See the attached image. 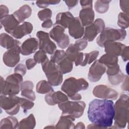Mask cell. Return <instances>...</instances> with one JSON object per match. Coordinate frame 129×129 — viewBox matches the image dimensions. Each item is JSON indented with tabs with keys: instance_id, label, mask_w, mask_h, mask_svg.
Returning a JSON list of instances; mask_svg holds the SVG:
<instances>
[{
	"instance_id": "obj_45",
	"label": "cell",
	"mask_w": 129,
	"mask_h": 129,
	"mask_svg": "<svg viewBox=\"0 0 129 129\" xmlns=\"http://www.w3.org/2000/svg\"><path fill=\"white\" fill-rule=\"evenodd\" d=\"M128 4L129 1H119V6L120 9L124 12V13L128 15Z\"/></svg>"
},
{
	"instance_id": "obj_31",
	"label": "cell",
	"mask_w": 129,
	"mask_h": 129,
	"mask_svg": "<svg viewBox=\"0 0 129 129\" xmlns=\"http://www.w3.org/2000/svg\"><path fill=\"white\" fill-rule=\"evenodd\" d=\"M56 64L59 70L63 74L71 72L73 68V62L70 60L67 56L61 60Z\"/></svg>"
},
{
	"instance_id": "obj_16",
	"label": "cell",
	"mask_w": 129,
	"mask_h": 129,
	"mask_svg": "<svg viewBox=\"0 0 129 129\" xmlns=\"http://www.w3.org/2000/svg\"><path fill=\"white\" fill-rule=\"evenodd\" d=\"M66 53L67 57L72 62H74L76 66H81L84 59V53L79 51L74 44L69 45Z\"/></svg>"
},
{
	"instance_id": "obj_43",
	"label": "cell",
	"mask_w": 129,
	"mask_h": 129,
	"mask_svg": "<svg viewBox=\"0 0 129 129\" xmlns=\"http://www.w3.org/2000/svg\"><path fill=\"white\" fill-rule=\"evenodd\" d=\"M120 71L121 70H120V68L118 64L113 67L107 68L106 71V74L108 77H111V76H115L117 74H118Z\"/></svg>"
},
{
	"instance_id": "obj_46",
	"label": "cell",
	"mask_w": 129,
	"mask_h": 129,
	"mask_svg": "<svg viewBox=\"0 0 129 129\" xmlns=\"http://www.w3.org/2000/svg\"><path fill=\"white\" fill-rule=\"evenodd\" d=\"M9 10L7 6L3 5L0 6V19L9 15Z\"/></svg>"
},
{
	"instance_id": "obj_39",
	"label": "cell",
	"mask_w": 129,
	"mask_h": 129,
	"mask_svg": "<svg viewBox=\"0 0 129 129\" xmlns=\"http://www.w3.org/2000/svg\"><path fill=\"white\" fill-rule=\"evenodd\" d=\"M19 103L20 106L23 109L24 112L31 109L34 106V103L32 101L24 98H20Z\"/></svg>"
},
{
	"instance_id": "obj_15",
	"label": "cell",
	"mask_w": 129,
	"mask_h": 129,
	"mask_svg": "<svg viewBox=\"0 0 129 129\" xmlns=\"http://www.w3.org/2000/svg\"><path fill=\"white\" fill-rule=\"evenodd\" d=\"M70 36L75 39L81 38L84 33V27L78 17H74L68 27Z\"/></svg>"
},
{
	"instance_id": "obj_6",
	"label": "cell",
	"mask_w": 129,
	"mask_h": 129,
	"mask_svg": "<svg viewBox=\"0 0 129 129\" xmlns=\"http://www.w3.org/2000/svg\"><path fill=\"white\" fill-rule=\"evenodd\" d=\"M58 108L62 111V114H68L75 118L81 117L86 107V104L83 101H69L58 104Z\"/></svg>"
},
{
	"instance_id": "obj_24",
	"label": "cell",
	"mask_w": 129,
	"mask_h": 129,
	"mask_svg": "<svg viewBox=\"0 0 129 129\" xmlns=\"http://www.w3.org/2000/svg\"><path fill=\"white\" fill-rule=\"evenodd\" d=\"M34 84L30 81H26L23 82L21 86V95L32 101L36 99V96L33 90Z\"/></svg>"
},
{
	"instance_id": "obj_40",
	"label": "cell",
	"mask_w": 129,
	"mask_h": 129,
	"mask_svg": "<svg viewBox=\"0 0 129 129\" xmlns=\"http://www.w3.org/2000/svg\"><path fill=\"white\" fill-rule=\"evenodd\" d=\"M46 53L44 51L39 50L37 51L34 55L33 59L38 63H42L45 60H46L47 58Z\"/></svg>"
},
{
	"instance_id": "obj_48",
	"label": "cell",
	"mask_w": 129,
	"mask_h": 129,
	"mask_svg": "<svg viewBox=\"0 0 129 129\" xmlns=\"http://www.w3.org/2000/svg\"><path fill=\"white\" fill-rule=\"evenodd\" d=\"M36 64V62L32 58H28L26 61V67L29 70L33 69Z\"/></svg>"
},
{
	"instance_id": "obj_13",
	"label": "cell",
	"mask_w": 129,
	"mask_h": 129,
	"mask_svg": "<svg viewBox=\"0 0 129 129\" xmlns=\"http://www.w3.org/2000/svg\"><path fill=\"white\" fill-rule=\"evenodd\" d=\"M21 47L17 45L8 49L3 54V60L6 66L9 67H14L20 60Z\"/></svg>"
},
{
	"instance_id": "obj_34",
	"label": "cell",
	"mask_w": 129,
	"mask_h": 129,
	"mask_svg": "<svg viewBox=\"0 0 129 129\" xmlns=\"http://www.w3.org/2000/svg\"><path fill=\"white\" fill-rule=\"evenodd\" d=\"M99 53V52L98 50H93L89 53H84V59L81 66L84 67L94 61L97 58Z\"/></svg>"
},
{
	"instance_id": "obj_25",
	"label": "cell",
	"mask_w": 129,
	"mask_h": 129,
	"mask_svg": "<svg viewBox=\"0 0 129 129\" xmlns=\"http://www.w3.org/2000/svg\"><path fill=\"white\" fill-rule=\"evenodd\" d=\"M74 18V16L69 12H60L58 13L56 16L55 24L60 25L66 29L68 27Z\"/></svg>"
},
{
	"instance_id": "obj_36",
	"label": "cell",
	"mask_w": 129,
	"mask_h": 129,
	"mask_svg": "<svg viewBox=\"0 0 129 129\" xmlns=\"http://www.w3.org/2000/svg\"><path fill=\"white\" fill-rule=\"evenodd\" d=\"M66 51L63 50H56L50 57V60L57 64L61 60L66 57Z\"/></svg>"
},
{
	"instance_id": "obj_44",
	"label": "cell",
	"mask_w": 129,
	"mask_h": 129,
	"mask_svg": "<svg viewBox=\"0 0 129 129\" xmlns=\"http://www.w3.org/2000/svg\"><path fill=\"white\" fill-rule=\"evenodd\" d=\"M26 69L27 68L24 64L22 63H19L15 68L14 73L19 74L22 76H24L26 74Z\"/></svg>"
},
{
	"instance_id": "obj_9",
	"label": "cell",
	"mask_w": 129,
	"mask_h": 129,
	"mask_svg": "<svg viewBox=\"0 0 129 129\" xmlns=\"http://www.w3.org/2000/svg\"><path fill=\"white\" fill-rule=\"evenodd\" d=\"M64 31L65 28L63 27L54 24L49 33L50 37L55 41L58 46L61 49L66 48L70 44V38L67 34L64 33Z\"/></svg>"
},
{
	"instance_id": "obj_12",
	"label": "cell",
	"mask_w": 129,
	"mask_h": 129,
	"mask_svg": "<svg viewBox=\"0 0 129 129\" xmlns=\"http://www.w3.org/2000/svg\"><path fill=\"white\" fill-rule=\"evenodd\" d=\"M93 94L97 98L103 99L116 100L118 97L116 91L103 84L95 86L93 90Z\"/></svg>"
},
{
	"instance_id": "obj_7",
	"label": "cell",
	"mask_w": 129,
	"mask_h": 129,
	"mask_svg": "<svg viewBox=\"0 0 129 129\" xmlns=\"http://www.w3.org/2000/svg\"><path fill=\"white\" fill-rule=\"evenodd\" d=\"M126 31L124 29H116L112 28H105L96 39L97 44L103 47L104 43L107 41L123 40L126 37Z\"/></svg>"
},
{
	"instance_id": "obj_10",
	"label": "cell",
	"mask_w": 129,
	"mask_h": 129,
	"mask_svg": "<svg viewBox=\"0 0 129 129\" xmlns=\"http://www.w3.org/2000/svg\"><path fill=\"white\" fill-rule=\"evenodd\" d=\"M105 23L103 19H96L93 23L86 26L84 33V38L88 41H92L99 33L105 29Z\"/></svg>"
},
{
	"instance_id": "obj_30",
	"label": "cell",
	"mask_w": 129,
	"mask_h": 129,
	"mask_svg": "<svg viewBox=\"0 0 129 129\" xmlns=\"http://www.w3.org/2000/svg\"><path fill=\"white\" fill-rule=\"evenodd\" d=\"M36 125V120L33 114H30L28 116L22 119L19 122L18 128L32 129Z\"/></svg>"
},
{
	"instance_id": "obj_37",
	"label": "cell",
	"mask_w": 129,
	"mask_h": 129,
	"mask_svg": "<svg viewBox=\"0 0 129 129\" xmlns=\"http://www.w3.org/2000/svg\"><path fill=\"white\" fill-rule=\"evenodd\" d=\"M125 77V76H124V75L122 73V72L120 71L118 74L115 76L108 77V80L109 82L110 83V84L114 86H116L118 85L122 81H123Z\"/></svg>"
},
{
	"instance_id": "obj_11",
	"label": "cell",
	"mask_w": 129,
	"mask_h": 129,
	"mask_svg": "<svg viewBox=\"0 0 129 129\" xmlns=\"http://www.w3.org/2000/svg\"><path fill=\"white\" fill-rule=\"evenodd\" d=\"M39 40V48L45 52L52 54L56 50V45L50 40L49 34L43 31H39L36 33Z\"/></svg>"
},
{
	"instance_id": "obj_42",
	"label": "cell",
	"mask_w": 129,
	"mask_h": 129,
	"mask_svg": "<svg viewBox=\"0 0 129 129\" xmlns=\"http://www.w3.org/2000/svg\"><path fill=\"white\" fill-rule=\"evenodd\" d=\"M74 45L78 49V50L81 51L84 50L86 48L88 45V41L84 38L80 39L75 41Z\"/></svg>"
},
{
	"instance_id": "obj_18",
	"label": "cell",
	"mask_w": 129,
	"mask_h": 129,
	"mask_svg": "<svg viewBox=\"0 0 129 129\" xmlns=\"http://www.w3.org/2000/svg\"><path fill=\"white\" fill-rule=\"evenodd\" d=\"M44 99L47 104L53 106L68 100V97L61 91H52L47 93L45 96Z\"/></svg>"
},
{
	"instance_id": "obj_2",
	"label": "cell",
	"mask_w": 129,
	"mask_h": 129,
	"mask_svg": "<svg viewBox=\"0 0 129 129\" xmlns=\"http://www.w3.org/2000/svg\"><path fill=\"white\" fill-rule=\"evenodd\" d=\"M88 87L89 84L85 79L70 77L64 80L61 87V90L67 94L70 99L74 101H79L82 99V96L78 93V92L85 90Z\"/></svg>"
},
{
	"instance_id": "obj_19",
	"label": "cell",
	"mask_w": 129,
	"mask_h": 129,
	"mask_svg": "<svg viewBox=\"0 0 129 129\" xmlns=\"http://www.w3.org/2000/svg\"><path fill=\"white\" fill-rule=\"evenodd\" d=\"M21 53L23 55H28L34 52L39 47V41L35 38L26 39L21 45Z\"/></svg>"
},
{
	"instance_id": "obj_41",
	"label": "cell",
	"mask_w": 129,
	"mask_h": 129,
	"mask_svg": "<svg viewBox=\"0 0 129 129\" xmlns=\"http://www.w3.org/2000/svg\"><path fill=\"white\" fill-rule=\"evenodd\" d=\"M60 3V1H37L36 2V5L40 8L45 9L50 5H56Z\"/></svg>"
},
{
	"instance_id": "obj_20",
	"label": "cell",
	"mask_w": 129,
	"mask_h": 129,
	"mask_svg": "<svg viewBox=\"0 0 129 129\" xmlns=\"http://www.w3.org/2000/svg\"><path fill=\"white\" fill-rule=\"evenodd\" d=\"M1 24L5 30L11 34L14 30L19 25L20 22L15 18L13 14L8 15L1 19Z\"/></svg>"
},
{
	"instance_id": "obj_54",
	"label": "cell",
	"mask_w": 129,
	"mask_h": 129,
	"mask_svg": "<svg viewBox=\"0 0 129 129\" xmlns=\"http://www.w3.org/2000/svg\"><path fill=\"white\" fill-rule=\"evenodd\" d=\"M45 128H55V127L53 126H46Z\"/></svg>"
},
{
	"instance_id": "obj_1",
	"label": "cell",
	"mask_w": 129,
	"mask_h": 129,
	"mask_svg": "<svg viewBox=\"0 0 129 129\" xmlns=\"http://www.w3.org/2000/svg\"><path fill=\"white\" fill-rule=\"evenodd\" d=\"M114 113V103L109 99L92 100L87 111L89 120L101 128L110 127L112 125Z\"/></svg>"
},
{
	"instance_id": "obj_28",
	"label": "cell",
	"mask_w": 129,
	"mask_h": 129,
	"mask_svg": "<svg viewBox=\"0 0 129 129\" xmlns=\"http://www.w3.org/2000/svg\"><path fill=\"white\" fill-rule=\"evenodd\" d=\"M98 61L102 64H104L107 68L118 64V56L105 53L100 57L98 59Z\"/></svg>"
},
{
	"instance_id": "obj_38",
	"label": "cell",
	"mask_w": 129,
	"mask_h": 129,
	"mask_svg": "<svg viewBox=\"0 0 129 129\" xmlns=\"http://www.w3.org/2000/svg\"><path fill=\"white\" fill-rule=\"evenodd\" d=\"M52 11L48 8L44 9L38 12L37 16L40 20L45 21L46 20L50 19L52 16Z\"/></svg>"
},
{
	"instance_id": "obj_50",
	"label": "cell",
	"mask_w": 129,
	"mask_h": 129,
	"mask_svg": "<svg viewBox=\"0 0 129 129\" xmlns=\"http://www.w3.org/2000/svg\"><path fill=\"white\" fill-rule=\"evenodd\" d=\"M52 25H53V23L51 19H49L44 21L41 24L42 27L44 28H46V29L51 28L52 26Z\"/></svg>"
},
{
	"instance_id": "obj_33",
	"label": "cell",
	"mask_w": 129,
	"mask_h": 129,
	"mask_svg": "<svg viewBox=\"0 0 129 129\" xmlns=\"http://www.w3.org/2000/svg\"><path fill=\"white\" fill-rule=\"evenodd\" d=\"M111 1L98 0L95 2L94 8L95 11L99 14L105 13L109 9V3Z\"/></svg>"
},
{
	"instance_id": "obj_47",
	"label": "cell",
	"mask_w": 129,
	"mask_h": 129,
	"mask_svg": "<svg viewBox=\"0 0 129 129\" xmlns=\"http://www.w3.org/2000/svg\"><path fill=\"white\" fill-rule=\"evenodd\" d=\"M128 48H129V47L128 46H125L124 47V48L122 50V52L121 53V54L120 55L121 56L122 60L124 61H126L128 60V59H129Z\"/></svg>"
},
{
	"instance_id": "obj_29",
	"label": "cell",
	"mask_w": 129,
	"mask_h": 129,
	"mask_svg": "<svg viewBox=\"0 0 129 129\" xmlns=\"http://www.w3.org/2000/svg\"><path fill=\"white\" fill-rule=\"evenodd\" d=\"M19 122L17 118L10 116L2 119L0 123V128H17L18 127Z\"/></svg>"
},
{
	"instance_id": "obj_51",
	"label": "cell",
	"mask_w": 129,
	"mask_h": 129,
	"mask_svg": "<svg viewBox=\"0 0 129 129\" xmlns=\"http://www.w3.org/2000/svg\"><path fill=\"white\" fill-rule=\"evenodd\" d=\"M124 82L122 84L121 88L123 91H128V77L125 76V77L124 79Z\"/></svg>"
},
{
	"instance_id": "obj_5",
	"label": "cell",
	"mask_w": 129,
	"mask_h": 129,
	"mask_svg": "<svg viewBox=\"0 0 129 129\" xmlns=\"http://www.w3.org/2000/svg\"><path fill=\"white\" fill-rule=\"evenodd\" d=\"M42 69L45 73L48 83L52 86H58L63 81V74L57 64L47 58L41 63Z\"/></svg>"
},
{
	"instance_id": "obj_52",
	"label": "cell",
	"mask_w": 129,
	"mask_h": 129,
	"mask_svg": "<svg viewBox=\"0 0 129 129\" xmlns=\"http://www.w3.org/2000/svg\"><path fill=\"white\" fill-rule=\"evenodd\" d=\"M64 2L66 3L67 6L70 9H71L77 5L78 1H65Z\"/></svg>"
},
{
	"instance_id": "obj_14",
	"label": "cell",
	"mask_w": 129,
	"mask_h": 129,
	"mask_svg": "<svg viewBox=\"0 0 129 129\" xmlns=\"http://www.w3.org/2000/svg\"><path fill=\"white\" fill-rule=\"evenodd\" d=\"M106 67L98 60H95L90 67L88 74V78L91 82H98L102 76L106 72Z\"/></svg>"
},
{
	"instance_id": "obj_35",
	"label": "cell",
	"mask_w": 129,
	"mask_h": 129,
	"mask_svg": "<svg viewBox=\"0 0 129 129\" xmlns=\"http://www.w3.org/2000/svg\"><path fill=\"white\" fill-rule=\"evenodd\" d=\"M117 24L119 27L122 29L127 28L128 27V15L124 13H120L118 16Z\"/></svg>"
},
{
	"instance_id": "obj_23",
	"label": "cell",
	"mask_w": 129,
	"mask_h": 129,
	"mask_svg": "<svg viewBox=\"0 0 129 129\" xmlns=\"http://www.w3.org/2000/svg\"><path fill=\"white\" fill-rule=\"evenodd\" d=\"M75 119L71 115L61 114L55 127L59 129L74 128L75 124L74 121Z\"/></svg>"
},
{
	"instance_id": "obj_21",
	"label": "cell",
	"mask_w": 129,
	"mask_h": 129,
	"mask_svg": "<svg viewBox=\"0 0 129 129\" xmlns=\"http://www.w3.org/2000/svg\"><path fill=\"white\" fill-rule=\"evenodd\" d=\"M33 29L32 24L28 22H24L21 25H19L11 34L16 39H21L24 36L30 34Z\"/></svg>"
},
{
	"instance_id": "obj_3",
	"label": "cell",
	"mask_w": 129,
	"mask_h": 129,
	"mask_svg": "<svg viewBox=\"0 0 129 129\" xmlns=\"http://www.w3.org/2000/svg\"><path fill=\"white\" fill-rule=\"evenodd\" d=\"M128 96L122 94L116 101L114 106L115 127L124 128L128 121Z\"/></svg>"
},
{
	"instance_id": "obj_4",
	"label": "cell",
	"mask_w": 129,
	"mask_h": 129,
	"mask_svg": "<svg viewBox=\"0 0 129 129\" xmlns=\"http://www.w3.org/2000/svg\"><path fill=\"white\" fill-rule=\"evenodd\" d=\"M23 80V76L18 73H14L8 76L5 80L1 76V95L12 96L18 94L21 90V86Z\"/></svg>"
},
{
	"instance_id": "obj_27",
	"label": "cell",
	"mask_w": 129,
	"mask_h": 129,
	"mask_svg": "<svg viewBox=\"0 0 129 129\" xmlns=\"http://www.w3.org/2000/svg\"><path fill=\"white\" fill-rule=\"evenodd\" d=\"M0 44L2 47L10 49L17 45H20V42L8 34L3 33L0 35Z\"/></svg>"
},
{
	"instance_id": "obj_26",
	"label": "cell",
	"mask_w": 129,
	"mask_h": 129,
	"mask_svg": "<svg viewBox=\"0 0 129 129\" xmlns=\"http://www.w3.org/2000/svg\"><path fill=\"white\" fill-rule=\"evenodd\" d=\"M32 13V9L28 5H24L21 6L18 10L15 11L13 14L18 21L23 23L24 20L29 18Z\"/></svg>"
},
{
	"instance_id": "obj_53",
	"label": "cell",
	"mask_w": 129,
	"mask_h": 129,
	"mask_svg": "<svg viewBox=\"0 0 129 129\" xmlns=\"http://www.w3.org/2000/svg\"><path fill=\"white\" fill-rule=\"evenodd\" d=\"M74 128H85V126L83 122H79L75 125Z\"/></svg>"
},
{
	"instance_id": "obj_17",
	"label": "cell",
	"mask_w": 129,
	"mask_h": 129,
	"mask_svg": "<svg viewBox=\"0 0 129 129\" xmlns=\"http://www.w3.org/2000/svg\"><path fill=\"white\" fill-rule=\"evenodd\" d=\"M126 45L117 41H107L104 43L103 47L106 53L113 56H120L124 47Z\"/></svg>"
},
{
	"instance_id": "obj_8",
	"label": "cell",
	"mask_w": 129,
	"mask_h": 129,
	"mask_svg": "<svg viewBox=\"0 0 129 129\" xmlns=\"http://www.w3.org/2000/svg\"><path fill=\"white\" fill-rule=\"evenodd\" d=\"M20 97L16 95L7 96L1 95L0 97L1 107L6 112L14 115L18 114L20 110Z\"/></svg>"
},
{
	"instance_id": "obj_22",
	"label": "cell",
	"mask_w": 129,
	"mask_h": 129,
	"mask_svg": "<svg viewBox=\"0 0 129 129\" xmlns=\"http://www.w3.org/2000/svg\"><path fill=\"white\" fill-rule=\"evenodd\" d=\"M95 14L92 8H85L80 11L79 17L82 25L87 26L94 21Z\"/></svg>"
},
{
	"instance_id": "obj_32",
	"label": "cell",
	"mask_w": 129,
	"mask_h": 129,
	"mask_svg": "<svg viewBox=\"0 0 129 129\" xmlns=\"http://www.w3.org/2000/svg\"><path fill=\"white\" fill-rule=\"evenodd\" d=\"M36 92L39 94H47L54 91L52 86L45 80H41L38 82L36 87Z\"/></svg>"
},
{
	"instance_id": "obj_49",
	"label": "cell",
	"mask_w": 129,
	"mask_h": 129,
	"mask_svg": "<svg viewBox=\"0 0 129 129\" xmlns=\"http://www.w3.org/2000/svg\"><path fill=\"white\" fill-rule=\"evenodd\" d=\"M80 3L82 8H93V2L92 1H81Z\"/></svg>"
}]
</instances>
